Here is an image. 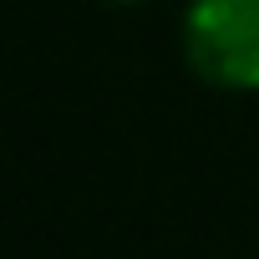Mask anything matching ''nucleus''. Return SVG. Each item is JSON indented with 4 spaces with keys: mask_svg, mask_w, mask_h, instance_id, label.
Returning a JSON list of instances; mask_svg holds the SVG:
<instances>
[{
    "mask_svg": "<svg viewBox=\"0 0 259 259\" xmlns=\"http://www.w3.org/2000/svg\"><path fill=\"white\" fill-rule=\"evenodd\" d=\"M178 41L203 87L229 97L259 92V0H188Z\"/></svg>",
    "mask_w": 259,
    "mask_h": 259,
    "instance_id": "obj_1",
    "label": "nucleus"
},
{
    "mask_svg": "<svg viewBox=\"0 0 259 259\" xmlns=\"http://www.w3.org/2000/svg\"><path fill=\"white\" fill-rule=\"evenodd\" d=\"M102 6H148V0H102Z\"/></svg>",
    "mask_w": 259,
    "mask_h": 259,
    "instance_id": "obj_2",
    "label": "nucleus"
}]
</instances>
